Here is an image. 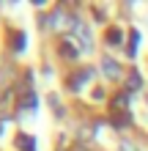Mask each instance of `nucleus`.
Masks as SVG:
<instances>
[{
	"mask_svg": "<svg viewBox=\"0 0 148 151\" xmlns=\"http://www.w3.org/2000/svg\"><path fill=\"white\" fill-rule=\"evenodd\" d=\"M60 55H66V58H77V50H71V44H63V47H60Z\"/></svg>",
	"mask_w": 148,
	"mask_h": 151,
	"instance_id": "nucleus-7",
	"label": "nucleus"
},
{
	"mask_svg": "<svg viewBox=\"0 0 148 151\" xmlns=\"http://www.w3.org/2000/svg\"><path fill=\"white\" fill-rule=\"evenodd\" d=\"M102 66H104V74H107V77H112V80L121 77V69H118V63L112 58H102Z\"/></svg>",
	"mask_w": 148,
	"mask_h": 151,
	"instance_id": "nucleus-1",
	"label": "nucleus"
},
{
	"mask_svg": "<svg viewBox=\"0 0 148 151\" xmlns=\"http://www.w3.org/2000/svg\"><path fill=\"white\" fill-rule=\"evenodd\" d=\"M49 22H52V28H63L60 22H66V14H63V11H55V14L49 17Z\"/></svg>",
	"mask_w": 148,
	"mask_h": 151,
	"instance_id": "nucleus-6",
	"label": "nucleus"
},
{
	"mask_svg": "<svg viewBox=\"0 0 148 151\" xmlns=\"http://www.w3.org/2000/svg\"><path fill=\"white\" fill-rule=\"evenodd\" d=\"M140 85H143L140 74H137V72H132V74H129V80H126V91H137Z\"/></svg>",
	"mask_w": 148,
	"mask_h": 151,
	"instance_id": "nucleus-3",
	"label": "nucleus"
},
{
	"mask_svg": "<svg viewBox=\"0 0 148 151\" xmlns=\"http://www.w3.org/2000/svg\"><path fill=\"white\" fill-rule=\"evenodd\" d=\"M36 104H39V99H36V93H28V96H25V99H22V104H19V107L22 110H36Z\"/></svg>",
	"mask_w": 148,
	"mask_h": 151,
	"instance_id": "nucleus-5",
	"label": "nucleus"
},
{
	"mask_svg": "<svg viewBox=\"0 0 148 151\" xmlns=\"http://www.w3.org/2000/svg\"><path fill=\"white\" fill-rule=\"evenodd\" d=\"M16 148H22V151H36V146H33V140L28 135H19L16 137Z\"/></svg>",
	"mask_w": 148,
	"mask_h": 151,
	"instance_id": "nucleus-2",
	"label": "nucleus"
},
{
	"mask_svg": "<svg viewBox=\"0 0 148 151\" xmlns=\"http://www.w3.org/2000/svg\"><path fill=\"white\" fill-rule=\"evenodd\" d=\"M115 107H126V96H118V99H115Z\"/></svg>",
	"mask_w": 148,
	"mask_h": 151,
	"instance_id": "nucleus-10",
	"label": "nucleus"
},
{
	"mask_svg": "<svg viewBox=\"0 0 148 151\" xmlns=\"http://www.w3.org/2000/svg\"><path fill=\"white\" fill-rule=\"evenodd\" d=\"M16 50H25V36H22V33L16 36Z\"/></svg>",
	"mask_w": 148,
	"mask_h": 151,
	"instance_id": "nucleus-9",
	"label": "nucleus"
},
{
	"mask_svg": "<svg viewBox=\"0 0 148 151\" xmlns=\"http://www.w3.org/2000/svg\"><path fill=\"white\" fill-rule=\"evenodd\" d=\"M107 39H110V41H121V33H118V30H110Z\"/></svg>",
	"mask_w": 148,
	"mask_h": 151,
	"instance_id": "nucleus-8",
	"label": "nucleus"
},
{
	"mask_svg": "<svg viewBox=\"0 0 148 151\" xmlns=\"http://www.w3.org/2000/svg\"><path fill=\"white\" fill-rule=\"evenodd\" d=\"M137 41H140V33H137V30H132V33H129V55H137Z\"/></svg>",
	"mask_w": 148,
	"mask_h": 151,
	"instance_id": "nucleus-4",
	"label": "nucleus"
}]
</instances>
